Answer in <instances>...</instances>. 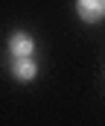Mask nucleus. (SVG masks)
Wrapping results in <instances>:
<instances>
[{
  "instance_id": "nucleus-1",
  "label": "nucleus",
  "mask_w": 105,
  "mask_h": 126,
  "mask_svg": "<svg viewBox=\"0 0 105 126\" xmlns=\"http://www.w3.org/2000/svg\"><path fill=\"white\" fill-rule=\"evenodd\" d=\"M9 53H12V59H26V56H35V38L29 35V32L18 30L9 35Z\"/></svg>"
},
{
  "instance_id": "nucleus-2",
  "label": "nucleus",
  "mask_w": 105,
  "mask_h": 126,
  "mask_svg": "<svg viewBox=\"0 0 105 126\" xmlns=\"http://www.w3.org/2000/svg\"><path fill=\"white\" fill-rule=\"evenodd\" d=\"M76 15L85 24H99L105 18V0H76Z\"/></svg>"
},
{
  "instance_id": "nucleus-3",
  "label": "nucleus",
  "mask_w": 105,
  "mask_h": 126,
  "mask_svg": "<svg viewBox=\"0 0 105 126\" xmlns=\"http://www.w3.org/2000/svg\"><path fill=\"white\" fill-rule=\"evenodd\" d=\"M35 76H38V62H35V56L12 59V79H15V82H32Z\"/></svg>"
}]
</instances>
